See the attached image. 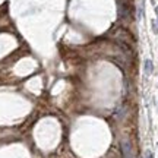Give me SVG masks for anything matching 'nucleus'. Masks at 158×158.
<instances>
[{
	"mask_svg": "<svg viewBox=\"0 0 158 158\" xmlns=\"http://www.w3.org/2000/svg\"><path fill=\"white\" fill-rule=\"evenodd\" d=\"M120 148H122L123 158H133V149H132V143H130L127 139H123V141H122V143H120Z\"/></svg>",
	"mask_w": 158,
	"mask_h": 158,
	"instance_id": "f257e3e1",
	"label": "nucleus"
},
{
	"mask_svg": "<svg viewBox=\"0 0 158 158\" xmlns=\"http://www.w3.org/2000/svg\"><path fill=\"white\" fill-rule=\"evenodd\" d=\"M147 158H154L152 152H149V151H148V152H147Z\"/></svg>",
	"mask_w": 158,
	"mask_h": 158,
	"instance_id": "7ed1b4c3",
	"label": "nucleus"
},
{
	"mask_svg": "<svg viewBox=\"0 0 158 158\" xmlns=\"http://www.w3.org/2000/svg\"><path fill=\"white\" fill-rule=\"evenodd\" d=\"M155 15H157V22H158V6L155 7Z\"/></svg>",
	"mask_w": 158,
	"mask_h": 158,
	"instance_id": "20e7f679",
	"label": "nucleus"
},
{
	"mask_svg": "<svg viewBox=\"0 0 158 158\" xmlns=\"http://www.w3.org/2000/svg\"><path fill=\"white\" fill-rule=\"evenodd\" d=\"M143 72H145V75H147V76H149V75L154 72V63H152V60H149V59H147V60H145V63H143Z\"/></svg>",
	"mask_w": 158,
	"mask_h": 158,
	"instance_id": "f03ea898",
	"label": "nucleus"
}]
</instances>
